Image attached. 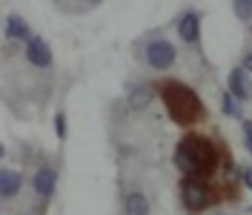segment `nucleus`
<instances>
[{
	"label": "nucleus",
	"instance_id": "f257e3e1",
	"mask_svg": "<svg viewBox=\"0 0 252 215\" xmlns=\"http://www.w3.org/2000/svg\"><path fill=\"white\" fill-rule=\"evenodd\" d=\"M175 167L187 178H209L218 167V149L201 135H187L175 146Z\"/></svg>",
	"mask_w": 252,
	"mask_h": 215
},
{
	"label": "nucleus",
	"instance_id": "f03ea898",
	"mask_svg": "<svg viewBox=\"0 0 252 215\" xmlns=\"http://www.w3.org/2000/svg\"><path fill=\"white\" fill-rule=\"evenodd\" d=\"M160 98H163V104H166V112H169V118L175 123H181V126H192V123L201 118V101H198V95L192 92L189 86H184L181 80H166L163 86H160Z\"/></svg>",
	"mask_w": 252,
	"mask_h": 215
},
{
	"label": "nucleus",
	"instance_id": "7ed1b4c3",
	"mask_svg": "<svg viewBox=\"0 0 252 215\" xmlns=\"http://www.w3.org/2000/svg\"><path fill=\"white\" fill-rule=\"evenodd\" d=\"M181 201H184V207L189 213H201V210H206L212 204V189L204 181H198V178H187L181 184Z\"/></svg>",
	"mask_w": 252,
	"mask_h": 215
},
{
	"label": "nucleus",
	"instance_id": "20e7f679",
	"mask_svg": "<svg viewBox=\"0 0 252 215\" xmlns=\"http://www.w3.org/2000/svg\"><path fill=\"white\" fill-rule=\"evenodd\" d=\"M175 46L169 43V40H163V37H158V40H152L149 46H146V63L152 66V69H169L175 63Z\"/></svg>",
	"mask_w": 252,
	"mask_h": 215
},
{
	"label": "nucleus",
	"instance_id": "39448f33",
	"mask_svg": "<svg viewBox=\"0 0 252 215\" xmlns=\"http://www.w3.org/2000/svg\"><path fill=\"white\" fill-rule=\"evenodd\" d=\"M26 58H29L32 66L46 69V66H52V49H49V43L43 37H32L26 43Z\"/></svg>",
	"mask_w": 252,
	"mask_h": 215
},
{
	"label": "nucleus",
	"instance_id": "423d86ee",
	"mask_svg": "<svg viewBox=\"0 0 252 215\" xmlns=\"http://www.w3.org/2000/svg\"><path fill=\"white\" fill-rule=\"evenodd\" d=\"M55 184H58V172H55L52 167H40L37 172H34L32 186H34V192H37L40 198H49V195L55 192Z\"/></svg>",
	"mask_w": 252,
	"mask_h": 215
},
{
	"label": "nucleus",
	"instance_id": "0eeeda50",
	"mask_svg": "<svg viewBox=\"0 0 252 215\" xmlns=\"http://www.w3.org/2000/svg\"><path fill=\"white\" fill-rule=\"evenodd\" d=\"M178 35L187 43H195L198 40V35H201V17H198V12H187V15L178 20Z\"/></svg>",
	"mask_w": 252,
	"mask_h": 215
},
{
	"label": "nucleus",
	"instance_id": "6e6552de",
	"mask_svg": "<svg viewBox=\"0 0 252 215\" xmlns=\"http://www.w3.org/2000/svg\"><path fill=\"white\" fill-rule=\"evenodd\" d=\"M20 186H23L20 172H15V169H3V172H0V195L6 201L15 198L17 192H20Z\"/></svg>",
	"mask_w": 252,
	"mask_h": 215
},
{
	"label": "nucleus",
	"instance_id": "1a4fd4ad",
	"mask_svg": "<svg viewBox=\"0 0 252 215\" xmlns=\"http://www.w3.org/2000/svg\"><path fill=\"white\" fill-rule=\"evenodd\" d=\"M6 37H12V40H26V43H29V40H32L29 23H26L20 15L6 17Z\"/></svg>",
	"mask_w": 252,
	"mask_h": 215
},
{
	"label": "nucleus",
	"instance_id": "9d476101",
	"mask_svg": "<svg viewBox=\"0 0 252 215\" xmlns=\"http://www.w3.org/2000/svg\"><path fill=\"white\" fill-rule=\"evenodd\" d=\"M229 95H235L238 101L250 98V83H247V69H232L229 72Z\"/></svg>",
	"mask_w": 252,
	"mask_h": 215
},
{
	"label": "nucleus",
	"instance_id": "9b49d317",
	"mask_svg": "<svg viewBox=\"0 0 252 215\" xmlns=\"http://www.w3.org/2000/svg\"><path fill=\"white\" fill-rule=\"evenodd\" d=\"M152 98H155V89L141 83V86H135V89L129 92V107L135 109V112H141V109H146L152 104Z\"/></svg>",
	"mask_w": 252,
	"mask_h": 215
},
{
	"label": "nucleus",
	"instance_id": "f8f14e48",
	"mask_svg": "<svg viewBox=\"0 0 252 215\" xmlns=\"http://www.w3.org/2000/svg\"><path fill=\"white\" fill-rule=\"evenodd\" d=\"M126 215H149V201L143 192H129L126 195Z\"/></svg>",
	"mask_w": 252,
	"mask_h": 215
},
{
	"label": "nucleus",
	"instance_id": "ddd939ff",
	"mask_svg": "<svg viewBox=\"0 0 252 215\" xmlns=\"http://www.w3.org/2000/svg\"><path fill=\"white\" fill-rule=\"evenodd\" d=\"M220 109H223V115L226 118H241V107H238V98L235 95H223V101H220Z\"/></svg>",
	"mask_w": 252,
	"mask_h": 215
},
{
	"label": "nucleus",
	"instance_id": "4468645a",
	"mask_svg": "<svg viewBox=\"0 0 252 215\" xmlns=\"http://www.w3.org/2000/svg\"><path fill=\"white\" fill-rule=\"evenodd\" d=\"M232 9H235V15L241 20H252V0H235Z\"/></svg>",
	"mask_w": 252,
	"mask_h": 215
},
{
	"label": "nucleus",
	"instance_id": "2eb2a0df",
	"mask_svg": "<svg viewBox=\"0 0 252 215\" xmlns=\"http://www.w3.org/2000/svg\"><path fill=\"white\" fill-rule=\"evenodd\" d=\"M55 135H58V138H66V118H63L61 112H58V118H55Z\"/></svg>",
	"mask_w": 252,
	"mask_h": 215
},
{
	"label": "nucleus",
	"instance_id": "dca6fc26",
	"mask_svg": "<svg viewBox=\"0 0 252 215\" xmlns=\"http://www.w3.org/2000/svg\"><path fill=\"white\" fill-rule=\"evenodd\" d=\"M244 141H247V149L252 155V123L250 121H244Z\"/></svg>",
	"mask_w": 252,
	"mask_h": 215
},
{
	"label": "nucleus",
	"instance_id": "f3484780",
	"mask_svg": "<svg viewBox=\"0 0 252 215\" xmlns=\"http://www.w3.org/2000/svg\"><path fill=\"white\" fill-rule=\"evenodd\" d=\"M244 69L252 72V52H247V58H244Z\"/></svg>",
	"mask_w": 252,
	"mask_h": 215
},
{
	"label": "nucleus",
	"instance_id": "a211bd4d",
	"mask_svg": "<svg viewBox=\"0 0 252 215\" xmlns=\"http://www.w3.org/2000/svg\"><path fill=\"white\" fill-rule=\"evenodd\" d=\"M89 3H100V0H89Z\"/></svg>",
	"mask_w": 252,
	"mask_h": 215
}]
</instances>
